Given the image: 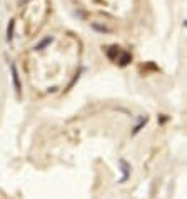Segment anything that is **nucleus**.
Returning <instances> with one entry per match:
<instances>
[{"mask_svg":"<svg viewBox=\"0 0 187 199\" xmlns=\"http://www.w3.org/2000/svg\"><path fill=\"white\" fill-rule=\"evenodd\" d=\"M13 27H15V22H13V20H10L9 27H7V40H9V42L13 39Z\"/></svg>","mask_w":187,"mask_h":199,"instance_id":"3","label":"nucleus"},{"mask_svg":"<svg viewBox=\"0 0 187 199\" xmlns=\"http://www.w3.org/2000/svg\"><path fill=\"white\" fill-rule=\"evenodd\" d=\"M10 70H12V77H13V85H15V90L20 94V90H22L20 87H22V85H20V79H19V70H17V65H15V64H12V65H10Z\"/></svg>","mask_w":187,"mask_h":199,"instance_id":"1","label":"nucleus"},{"mask_svg":"<svg viewBox=\"0 0 187 199\" xmlns=\"http://www.w3.org/2000/svg\"><path fill=\"white\" fill-rule=\"evenodd\" d=\"M94 29H95V30H100V32H110L107 27H100V25H94Z\"/></svg>","mask_w":187,"mask_h":199,"instance_id":"6","label":"nucleus"},{"mask_svg":"<svg viewBox=\"0 0 187 199\" xmlns=\"http://www.w3.org/2000/svg\"><path fill=\"white\" fill-rule=\"evenodd\" d=\"M145 122H147V119H144V122H140V124H139L137 127L134 129V132H132V134H137L139 130H140V129H142V127H144V124H145Z\"/></svg>","mask_w":187,"mask_h":199,"instance_id":"5","label":"nucleus"},{"mask_svg":"<svg viewBox=\"0 0 187 199\" xmlns=\"http://www.w3.org/2000/svg\"><path fill=\"white\" fill-rule=\"evenodd\" d=\"M50 42H52V37H47V39H44L42 42H40L39 45H35V50H42L45 45H49Z\"/></svg>","mask_w":187,"mask_h":199,"instance_id":"4","label":"nucleus"},{"mask_svg":"<svg viewBox=\"0 0 187 199\" xmlns=\"http://www.w3.org/2000/svg\"><path fill=\"white\" fill-rule=\"evenodd\" d=\"M120 166H122V172H124V176L120 177V181H119V182H125V181H127V177H129V169H130V167H129V164L125 162V161H120Z\"/></svg>","mask_w":187,"mask_h":199,"instance_id":"2","label":"nucleus"}]
</instances>
